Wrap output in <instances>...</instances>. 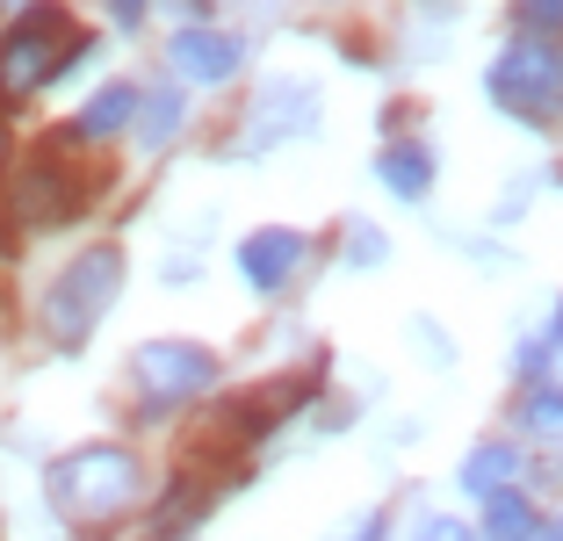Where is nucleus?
I'll use <instances>...</instances> for the list:
<instances>
[{
	"mask_svg": "<svg viewBox=\"0 0 563 541\" xmlns=\"http://www.w3.org/2000/svg\"><path fill=\"white\" fill-rule=\"evenodd\" d=\"M137 383H145L159 405L202 397L217 383V354H202L196 340H152V346H137Z\"/></svg>",
	"mask_w": 563,
	"mask_h": 541,
	"instance_id": "obj_6",
	"label": "nucleus"
},
{
	"mask_svg": "<svg viewBox=\"0 0 563 541\" xmlns=\"http://www.w3.org/2000/svg\"><path fill=\"white\" fill-rule=\"evenodd\" d=\"M297 261H303L297 231H253L246 246H239V267H246L253 289H282V281L297 275Z\"/></svg>",
	"mask_w": 563,
	"mask_h": 541,
	"instance_id": "obj_8",
	"label": "nucleus"
},
{
	"mask_svg": "<svg viewBox=\"0 0 563 541\" xmlns=\"http://www.w3.org/2000/svg\"><path fill=\"white\" fill-rule=\"evenodd\" d=\"M534 506L520 492H498V498H484V534L492 541H534Z\"/></svg>",
	"mask_w": 563,
	"mask_h": 541,
	"instance_id": "obj_11",
	"label": "nucleus"
},
{
	"mask_svg": "<svg viewBox=\"0 0 563 541\" xmlns=\"http://www.w3.org/2000/svg\"><path fill=\"white\" fill-rule=\"evenodd\" d=\"M80 202H87V174H73L66 152H36V159L22 166L15 196H8V210H15L22 231H36V224H66Z\"/></svg>",
	"mask_w": 563,
	"mask_h": 541,
	"instance_id": "obj_5",
	"label": "nucleus"
},
{
	"mask_svg": "<svg viewBox=\"0 0 563 541\" xmlns=\"http://www.w3.org/2000/svg\"><path fill=\"white\" fill-rule=\"evenodd\" d=\"M514 15L528 36H549V30H563V0H514Z\"/></svg>",
	"mask_w": 563,
	"mask_h": 541,
	"instance_id": "obj_16",
	"label": "nucleus"
},
{
	"mask_svg": "<svg viewBox=\"0 0 563 541\" xmlns=\"http://www.w3.org/2000/svg\"><path fill=\"white\" fill-rule=\"evenodd\" d=\"M419 541H470V527L463 520H427V527H419Z\"/></svg>",
	"mask_w": 563,
	"mask_h": 541,
	"instance_id": "obj_17",
	"label": "nucleus"
},
{
	"mask_svg": "<svg viewBox=\"0 0 563 541\" xmlns=\"http://www.w3.org/2000/svg\"><path fill=\"white\" fill-rule=\"evenodd\" d=\"M484 87H492V101L514 115V123L549 131V123L563 115V51L549 44V36H520V44H506L492 58Z\"/></svg>",
	"mask_w": 563,
	"mask_h": 541,
	"instance_id": "obj_3",
	"label": "nucleus"
},
{
	"mask_svg": "<svg viewBox=\"0 0 563 541\" xmlns=\"http://www.w3.org/2000/svg\"><path fill=\"white\" fill-rule=\"evenodd\" d=\"M354 541H383V520H362V534H354Z\"/></svg>",
	"mask_w": 563,
	"mask_h": 541,
	"instance_id": "obj_19",
	"label": "nucleus"
},
{
	"mask_svg": "<svg viewBox=\"0 0 563 541\" xmlns=\"http://www.w3.org/2000/svg\"><path fill=\"white\" fill-rule=\"evenodd\" d=\"M0 159H8V123H0Z\"/></svg>",
	"mask_w": 563,
	"mask_h": 541,
	"instance_id": "obj_21",
	"label": "nucleus"
},
{
	"mask_svg": "<svg viewBox=\"0 0 563 541\" xmlns=\"http://www.w3.org/2000/svg\"><path fill=\"white\" fill-rule=\"evenodd\" d=\"M534 541H563V520L556 527H534Z\"/></svg>",
	"mask_w": 563,
	"mask_h": 541,
	"instance_id": "obj_20",
	"label": "nucleus"
},
{
	"mask_svg": "<svg viewBox=\"0 0 563 541\" xmlns=\"http://www.w3.org/2000/svg\"><path fill=\"white\" fill-rule=\"evenodd\" d=\"M131 115H137V95H131V87H101V95L80 109V137H117Z\"/></svg>",
	"mask_w": 563,
	"mask_h": 541,
	"instance_id": "obj_12",
	"label": "nucleus"
},
{
	"mask_svg": "<svg viewBox=\"0 0 563 541\" xmlns=\"http://www.w3.org/2000/svg\"><path fill=\"white\" fill-rule=\"evenodd\" d=\"M166 58H174L181 80H196V87H217V80H232V73H239V44H232V36H217V30H181L174 44H166Z\"/></svg>",
	"mask_w": 563,
	"mask_h": 541,
	"instance_id": "obj_7",
	"label": "nucleus"
},
{
	"mask_svg": "<svg viewBox=\"0 0 563 541\" xmlns=\"http://www.w3.org/2000/svg\"><path fill=\"white\" fill-rule=\"evenodd\" d=\"M174 131H181V95L166 87V95H152V101H145V137H152V145H166Z\"/></svg>",
	"mask_w": 563,
	"mask_h": 541,
	"instance_id": "obj_14",
	"label": "nucleus"
},
{
	"mask_svg": "<svg viewBox=\"0 0 563 541\" xmlns=\"http://www.w3.org/2000/svg\"><path fill=\"white\" fill-rule=\"evenodd\" d=\"M528 433H563V390L556 383L528 390Z\"/></svg>",
	"mask_w": 563,
	"mask_h": 541,
	"instance_id": "obj_15",
	"label": "nucleus"
},
{
	"mask_svg": "<svg viewBox=\"0 0 563 541\" xmlns=\"http://www.w3.org/2000/svg\"><path fill=\"white\" fill-rule=\"evenodd\" d=\"M80 51H87V30L66 15V8H30L15 30L0 36V95L8 101L36 95V87L58 80Z\"/></svg>",
	"mask_w": 563,
	"mask_h": 541,
	"instance_id": "obj_2",
	"label": "nucleus"
},
{
	"mask_svg": "<svg viewBox=\"0 0 563 541\" xmlns=\"http://www.w3.org/2000/svg\"><path fill=\"white\" fill-rule=\"evenodd\" d=\"M514 470H520V455H514V448L484 441V448H470V462H463V492H477V498H498L506 484H514Z\"/></svg>",
	"mask_w": 563,
	"mask_h": 541,
	"instance_id": "obj_10",
	"label": "nucleus"
},
{
	"mask_svg": "<svg viewBox=\"0 0 563 541\" xmlns=\"http://www.w3.org/2000/svg\"><path fill=\"white\" fill-rule=\"evenodd\" d=\"M137 492H145V470H137V455H123V448H80V455H66L51 470V498L80 527L117 520L123 506H137Z\"/></svg>",
	"mask_w": 563,
	"mask_h": 541,
	"instance_id": "obj_1",
	"label": "nucleus"
},
{
	"mask_svg": "<svg viewBox=\"0 0 563 541\" xmlns=\"http://www.w3.org/2000/svg\"><path fill=\"white\" fill-rule=\"evenodd\" d=\"M117 289H123V253L117 246H87L80 261L44 289V332L58 346H80L87 332L101 325V311L117 303Z\"/></svg>",
	"mask_w": 563,
	"mask_h": 541,
	"instance_id": "obj_4",
	"label": "nucleus"
},
{
	"mask_svg": "<svg viewBox=\"0 0 563 541\" xmlns=\"http://www.w3.org/2000/svg\"><path fill=\"white\" fill-rule=\"evenodd\" d=\"M556 346H563V303L542 318V332H528V340H520V376H534V368H542Z\"/></svg>",
	"mask_w": 563,
	"mask_h": 541,
	"instance_id": "obj_13",
	"label": "nucleus"
},
{
	"mask_svg": "<svg viewBox=\"0 0 563 541\" xmlns=\"http://www.w3.org/2000/svg\"><path fill=\"white\" fill-rule=\"evenodd\" d=\"M109 8H117L123 22H137V15H145V0H109Z\"/></svg>",
	"mask_w": 563,
	"mask_h": 541,
	"instance_id": "obj_18",
	"label": "nucleus"
},
{
	"mask_svg": "<svg viewBox=\"0 0 563 541\" xmlns=\"http://www.w3.org/2000/svg\"><path fill=\"white\" fill-rule=\"evenodd\" d=\"M376 174H383V188H390V196L419 202V196H427V180H433V152L427 145H390L376 159Z\"/></svg>",
	"mask_w": 563,
	"mask_h": 541,
	"instance_id": "obj_9",
	"label": "nucleus"
}]
</instances>
